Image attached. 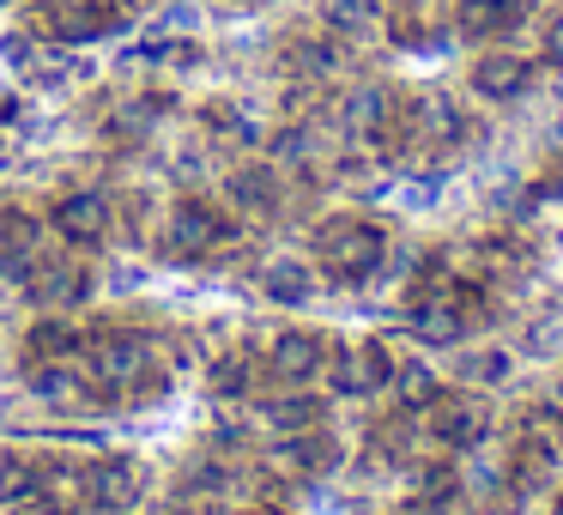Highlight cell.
<instances>
[{
	"label": "cell",
	"instance_id": "17",
	"mask_svg": "<svg viewBox=\"0 0 563 515\" xmlns=\"http://www.w3.org/2000/svg\"><path fill=\"white\" fill-rule=\"evenodd\" d=\"M316 261H297V255H279V261H267L261 267V297L267 304H279V309H303L309 297H316Z\"/></svg>",
	"mask_w": 563,
	"mask_h": 515
},
{
	"label": "cell",
	"instance_id": "37",
	"mask_svg": "<svg viewBox=\"0 0 563 515\" xmlns=\"http://www.w3.org/2000/svg\"><path fill=\"white\" fill-rule=\"evenodd\" d=\"M0 7H7V0H0Z\"/></svg>",
	"mask_w": 563,
	"mask_h": 515
},
{
	"label": "cell",
	"instance_id": "24",
	"mask_svg": "<svg viewBox=\"0 0 563 515\" xmlns=\"http://www.w3.org/2000/svg\"><path fill=\"white\" fill-rule=\"evenodd\" d=\"M545 74H563V7H539V55Z\"/></svg>",
	"mask_w": 563,
	"mask_h": 515
},
{
	"label": "cell",
	"instance_id": "25",
	"mask_svg": "<svg viewBox=\"0 0 563 515\" xmlns=\"http://www.w3.org/2000/svg\"><path fill=\"white\" fill-rule=\"evenodd\" d=\"M316 152H321V140H316V128H309V122L279 128V134H273V158H279V164H316Z\"/></svg>",
	"mask_w": 563,
	"mask_h": 515
},
{
	"label": "cell",
	"instance_id": "9",
	"mask_svg": "<svg viewBox=\"0 0 563 515\" xmlns=\"http://www.w3.org/2000/svg\"><path fill=\"white\" fill-rule=\"evenodd\" d=\"M328 352H333V340H321L316 328H285L279 340L267 346V376L279 382V388H309V382L328 370Z\"/></svg>",
	"mask_w": 563,
	"mask_h": 515
},
{
	"label": "cell",
	"instance_id": "6",
	"mask_svg": "<svg viewBox=\"0 0 563 515\" xmlns=\"http://www.w3.org/2000/svg\"><path fill=\"white\" fill-rule=\"evenodd\" d=\"M321 376H328V388L340 394V401H369V394L388 388L394 352L382 340H345L328 352V370H321Z\"/></svg>",
	"mask_w": 563,
	"mask_h": 515
},
{
	"label": "cell",
	"instance_id": "30",
	"mask_svg": "<svg viewBox=\"0 0 563 515\" xmlns=\"http://www.w3.org/2000/svg\"><path fill=\"white\" fill-rule=\"evenodd\" d=\"M13 515H67V503H55V497H31V503H19Z\"/></svg>",
	"mask_w": 563,
	"mask_h": 515
},
{
	"label": "cell",
	"instance_id": "23",
	"mask_svg": "<svg viewBox=\"0 0 563 515\" xmlns=\"http://www.w3.org/2000/svg\"><path fill=\"white\" fill-rule=\"evenodd\" d=\"M255 382H261V370L249 364V358H219V364H212V394H219V401H249Z\"/></svg>",
	"mask_w": 563,
	"mask_h": 515
},
{
	"label": "cell",
	"instance_id": "4",
	"mask_svg": "<svg viewBox=\"0 0 563 515\" xmlns=\"http://www.w3.org/2000/svg\"><path fill=\"white\" fill-rule=\"evenodd\" d=\"M539 74H545V67H539L533 55L490 43V50H478L473 67H466V91H473L478 103H521V98H533Z\"/></svg>",
	"mask_w": 563,
	"mask_h": 515
},
{
	"label": "cell",
	"instance_id": "8",
	"mask_svg": "<svg viewBox=\"0 0 563 515\" xmlns=\"http://www.w3.org/2000/svg\"><path fill=\"white\" fill-rule=\"evenodd\" d=\"M110 224H115V200L98 195V188H74V195H62L49 212V231L74 249H103L110 243Z\"/></svg>",
	"mask_w": 563,
	"mask_h": 515
},
{
	"label": "cell",
	"instance_id": "1",
	"mask_svg": "<svg viewBox=\"0 0 563 515\" xmlns=\"http://www.w3.org/2000/svg\"><path fill=\"white\" fill-rule=\"evenodd\" d=\"M309 249H316V267L328 273V280L364 285V280H376L382 261H388V224L364 219V212H333V219L316 224Z\"/></svg>",
	"mask_w": 563,
	"mask_h": 515
},
{
	"label": "cell",
	"instance_id": "11",
	"mask_svg": "<svg viewBox=\"0 0 563 515\" xmlns=\"http://www.w3.org/2000/svg\"><path fill=\"white\" fill-rule=\"evenodd\" d=\"M98 333H103V328H86V321L67 316V309H49L43 321H31L25 358H31V364H49V358H86Z\"/></svg>",
	"mask_w": 563,
	"mask_h": 515
},
{
	"label": "cell",
	"instance_id": "20",
	"mask_svg": "<svg viewBox=\"0 0 563 515\" xmlns=\"http://www.w3.org/2000/svg\"><path fill=\"white\" fill-rule=\"evenodd\" d=\"M321 418H328V406H321L309 388H285V394H273V401H261V425L279 430V437L309 430V425H321Z\"/></svg>",
	"mask_w": 563,
	"mask_h": 515
},
{
	"label": "cell",
	"instance_id": "16",
	"mask_svg": "<svg viewBox=\"0 0 563 515\" xmlns=\"http://www.w3.org/2000/svg\"><path fill=\"white\" fill-rule=\"evenodd\" d=\"M25 292H31V304H43V309H79L98 292V280H91L86 267H74V261H43L25 280Z\"/></svg>",
	"mask_w": 563,
	"mask_h": 515
},
{
	"label": "cell",
	"instance_id": "19",
	"mask_svg": "<svg viewBox=\"0 0 563 515\" xmlns=\"http://www.w3.org/2000/svg\"><path fill=\"white\" fill-rule=\"evenodd\" d=\"M291 67H297V79H309V86H321V79H333L345 67V43L333 37L328 25L321 31H309V37H291Z\"/></svg>",
	"mask_w": 563,
	"mask_h": 515
},
{
	"label": "cell",
	"instance_id": "14",
	"mask_svg": "<svg viewBox=\"0 0 563 515\" xmlns=\"http://www.w3.org/2000/svg\"><path fill=\"white\" fill-rule=\"evenodd\" d=\"M224 195L249 212V219H279L285 207V176L279 164H243V171L224 176Z\"/></svg>",
	"mask_w": 563,
	"mask_h": 515
},
{
	"label": "cell",
	"instance_id": "22",
	"mask_svg": "<svg viewBox=\"0 0 563 515\" xmlns=\"http://www.w3.org/2000/svg\"><path fill=\"white\" fill-rule=\"evenodd\" d=\"M43 497V473L31 454H0V503L7 509H19V503Z\"/></svg>",
	"mask_w": 563,
	"mask_h": 515
},
{
	"label": "cell",
	"instance_id": "29",
	"mask_svg": "<svg viewBox=\"0 0 563 515\" xmlns=\"http://www.w3.org/2000/svg\"><path fill=\"white\" fill-rule=\"evenodd\" d=\"M533 207H563V171H551L533 183Z\"/></svg>",
	"mask_w": 563,
	"mask_h": 515
},
{
	"label": "cell",
	"instance_id": "18",
	"mask_svg": "<svg viewBox=\"0 0 563 515\" xmlns=\"http://www.w3.org/2000/svg\"><path fill=\"white\" fill-rule=\"evenodd\" d=\"M321 25L340 43H364L388 31V7L382 0H321Z\"/></svg>",
	"mask_w": 563,
	"mask_h": 515
},
{
	"label": "cell",
	"instance_id": "27",
	"mask_svg": "<svg viewBox=\"0 0 563 515\" xmlns=\"http://www.w3.org/2000/svg\"><path fill=\"white\" fill-rule=\"evenodd\" d=\"M503 370H509L503 352H473L466 358V382H503Z\"/></svg>",
	"mask_w": 563,
	"mask_h": 515
},
{
	"label": "cell",
	"instance_id": "32",
	"mask_svg": "<svg viewBox=\"0 0 563 515\" xmlns=\"http://www.w3.org/2000/svg\"><path fill=\"white\" fill-rule=\"evenodd\" d=\"M13 116H19V98H0V128L13 122Z\"/></svg>",
	"mask_w": 563,
	"mask_h": 515
},
{
	"label": "cell",
	"instance_id": "2",
	"mask_svg": "<svg viewBox=\"0 0 563 515\" xmlns=\"http://www.w3.org/2000/svg\"><path fill=\"white\" fill-rule=\"evenodd\" d=\"M86 370L103 382V394H158L164 376H152V340L134 328H103L86 352Z\"/></svg>",
	"mask_w": 563,
	"mask_h": 515
},
{
	"label": "cell",
	"instance_id": "5",
	"mask_svg": "<svg viewBox=\"0 0 563 515\" xmlns=\"http://www.w3.org/2000/svg\"><path fill=\"white\" fill-rule=\"evenodd\" d=\"M236 237V224H231V212H219L212 200H176L170 207V219H164V255H176V261H200V255H212V249H224Z\"/></svg>",
	"mask_w": 563,
	"mask_h": 515
},
{
	"label": "cell",
	"instance_id": "33",
	"mask_svg": "<svg viewBox=\"0 0 563 515\" xmlns=\"http://www.w3.org/2000/svg\"><path fill=\"white\" fill-rule=\"evenodd\" d=\"M545 515H563V497H551V503H545Z\"/></svg>",
	"mask_w": 563,
	"mask_h": 515
},
{
	"label": "cell",
	"instance_id": "10",
	"mask_svg": "<svg viewBox=\"0 0 563 515\" xmlns=\"http://www.w3.org/2000/svg\"><path fill=\"white\" fill-rule=\"evenodd\" d=\"M128 25V13L115 0H55L49 7V31L62 43H98V37H115Z\"/></svg>",
	"mask_w": 563,
	"mask_h": 515
},
{
	"label": "cell",
	"instance_id": "3",
	"mask_svg": "<svg viewBox=\"0 0 563 515\" xmlns=\"http://www.w3.org/2000/svg\"><path fill=\"white\" fill-rule=\"evenodd\" d=\"M418 418H424V437L437 442L442 454H466V449H478V442L490 437L485 394H466V388H442Z\"/></svg>",
	"mask_w": 563,
	"mask_h": 515
},
{
	"label": "cell",
	"instance_id": "36",
	"mask_svg": "<svg viewBox=\"0 0 563 515\" xmlns=\"http://www.w3.org/2000/svg\"><path fill=\"white\" fill-rule=\"evenodd\" d=\"M0 158H7V140H0Z\"/></svg>",
	"mask_w": 563,
	"mask_h": 515
},
{
	"label": "cell",
	"instance_id": "21",
	"mask_svg": "<svg viewBox=\"0 0 563 515\" xmlns=\"http://www.w3.org/2000/svg\"><path fill=\"white\" fill-rule=\"evenodd\" d=\"M388 388H394V406H400V413H424V406L442 394V376L424 364V358H406V364H394Z\"/></svg>",
	"mask_w": 563,
	"mask_h": 515
},
{
	"label": "cell",
	"instance_id": "26",
	"mask_svg": "<svg viewBox=\"0 0 563 515\" xmlns=\"http://www.w3.org/2000/svg\"><path fill=\"white\" fill-rule=\"evenodd\" d=\"M200 122L212 128V134H231V140H249V146H255V122H249L243 110H236V103H207V110H200Z\"/></svg>",
	"mask_w": 563,
	"mask_h": 515
},
{
	"label": "cell",
	"instance_id": "34",
	"mask_svg": "<svg viewBox=\"0 0 563 515\" xmlns=\"http://www.w3.org/2000/svg\"><path fill=\"white\" fill-rule=\"evenodd\" d=\"M243 515H279V509H243Z\"/></svg>",
	"mask_w": 563,
	"mask_h": 515
},
{
	"label": "cell",
	"instance_id": "35",
	"mask_svg": "<svg viewBox=\"0 0 563 515\" xmlns=\"http://www.w3.org/2000/svg\"><path fill=\"white\" fill-rule=\"evenodd\" d=\"M400 7H424V0H400Z\"/></svg>",
	"mask_w": 563,
	"mask_h": 515
},
{
	"label": "cell",
	"instance_id": "12",
	"mask_svg": "<svg viewBox=\"0 0 563 515\" xmlns=\"http://www.w3.org/2000/svg\"><path fill=\"white\" fill-rule=\"evenodd\" d=\"M43 267V224L31 212H0V280L25 285Z\"/></svg>",
	"mask_w": 563,
	"mask_h": 515
},
{
	"label": "cell",
	"instance_id": "7",
	"mask_svg": "<svg viewBox=\"0 0 563 515\" xmlns=\"http://www.w3.org/2000/svg\"><path fill=\"white\" fill-rule=\"evenodd\" d=\"M146 497V461L140 454H98L86 461V503L103 515H128Z\"/></svg>",
	"mask_w": 563,
	"mask_h": 515
},
{
	"label": "cell",
	"instance_id": "13",
	"mask_svg": "<svg viewBox=\"0 0 563 515\" xmlns=\"http://www.w3.org/2000/svg\"><path fill=\"white\" fill-rule=\"evenodd\" d=\"M449 31H454L461 43H478V50H490V43H503L509 31H521V13H515L509 0H454Z\"/></svg>",
	"mask_w": 563,
	"mask_h": 515
},
{
	"label": "cell",
	"instance_id": "28",
	"mask_svg": "<svg viewBox=\"0 0 563 515\" xmlns=\"http://www.w3.org/2000/svg\"><path fill=\"white\" fill-rule=\"evenodd\" d=\"M0 62H7V67H31V62H37V50H31V37H19V31H13V37H0Z\"/></svg>",
	"mask_w": 563,
	"mask_h": 515
},
{
	"label": "cell",
	"instance_id": "15",
	"mask_svg": "<svg viewBox=\"0 0 563 515\" xmlns=\"http://www.w3.org/2000/svg\"><path fill=\"white\" fill-rule=\"evenodd\" d=\"M333 461H340V442H333L321 425H309V430H291V437H285L279 449H273V473H291V479L333 473Z\"/></svg>",
	"mask_w": 563,
	"mask_h": 515
},
{
	"label": "cell",
	"instance_id": "31",
	"mask_svg": "<svg viewBox=\"0 0 563 515\" xmlns=\"http://www.w3.org/2000/svg\"><path fill=\"white\" fill-rule=\"evenodd\" d=\"M551 413H558V442H563V376L551 382Z\"/></svg>",
	"mask_w": 563,
	"mask_h": 515
}]
</instances>
